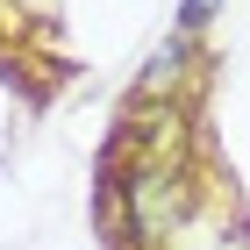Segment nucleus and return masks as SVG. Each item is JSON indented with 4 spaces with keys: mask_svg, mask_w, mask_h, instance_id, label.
I'll list each match as a JSON object with an SVG mask.
<instances>
[{
    "mask_svg": "<svg viewBox=\"0 0 250 250\" xmlns=\"http://www.w3.org/2000/svg\"><path fill=\"white\" fill-rule=\"evenodd\" d=\"M208 15H214V0H186V29H200Z\"/></svg>",
    "mask_w": 250,
    "mask_h": 250,
    "instance_id": "obj_1",
    "label": "nucleus"
}]
</instances>
